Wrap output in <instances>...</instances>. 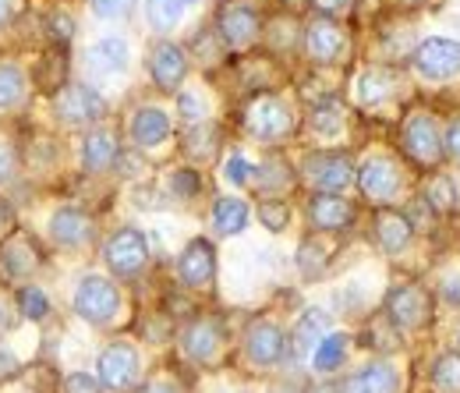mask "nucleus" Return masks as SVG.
<instances>
[{
	"label": "nucleus",
	"instance_id": "f257e3e1",
	"mask_svg": "<svg viewBox=\"0 0 460 393\" xmlns=\"http://www.w3.org/2000/svg\"><path fill=\"white\" fill-rule=\"evenodd\" d=\"M71 308L82 323L107 330L120 316V287L103 273H85L71 294Z\"/></svg>",
	"mask_w": 460,
	"mask_h": 393
},
{
	"label": "nucleus",
	"instance_id": "f03ea898",
	"mask_svg": "<svg viewBox=\"0 0 460 393\" xmlns=\"http://www.w3.org/2000/svg\"><path fill=\"white\" fill-rule=\"evenodd\" d=\"M54 113L64 128H96L107 117V96L89 82H67L54 96Z\"/></svg>",
	"mask_w": 460,
	"mask_h": 393
},
{
	"label": "nucleus",
	"instance_id": "7ed1b4c3",
	"mask_svg": "<svg viewBox=\"0 0 460 393\" xmlns=\"http://www.w3.org/2000/svg\"><path fill=\"white\" fill-rule=\"evenodd\" d=\"M244 131L262 146H277L294 131V113L280 96L262 93L244 107Z\"/></svg>",
	"mask_w": 460,
	"mask_h": 393
},
{
	"label": "nucleus",
	"instance_id": "20e7f679",
	"mask_svg": "<svg viewBox=\"0 0 460 393\" xmlns=\"http://www.w3.org/2000/svg\"><path fill=\"white\" fill-rule=\"evenodd\" d=\"M96 380L103 383V390L111 393H131L142 380V354L135 344L114 340L100 351L96 358Z\"/></svg>",
	"mask_w": 460,
	"mask_h": 393
},
{
	"label": "nucleus",
	"instance_id": "39448f33",
	"mask_svg": "<svg viewBox=\"0 0 460 393\" xmlns=\"http://www.w3.org/2000/svg\"><path fill=\"white\" fill-rule=\"evenodd\" d=\"M103 263L117 281H135L149 266V241L138 227H117L103 241Z\"/></svg>",
	"mask_w": 460,
	"mask_h": 393
},
{
	"label": "nucleus",
	"instance_id": "423d86ee",
	"mask_svg": "<svg viewBox=\"0 0 460 393\" xmlns=\"http://www.w3.org/2000/svg\"><path fill=\"white\" fill-rule=\"evenodd\" d=\"M43 266V248L40 241L14 227L4 241H0V281L4 283H29L36 277V270Z\"/></svg>",
	"mask_w": 460,
	"mask_h": 393
},
{
	"label": "nucleus",
	"instance_id": "0eeeda50",
	"mask_svg": "<svg viewBox=\"0 0 460 393\" xmlns=\"http://www.w3.org/2000/svg\"><path fill=\"white\" fill-rule=\"evenodd\" d=\"M383 316L397 330H421L432 323V298L421 283H397L383 301Z\"/></svg>",
	"mask_w": 460,
	"mask_h": 393
},
{
	"label": "nucleus",
	"instance_id": "6e6552de",
	"mask_svg": "<svg viewBox=\"0 0 460 393\" xmlns=\"http://www.w3.org/2000/svg\"><path fill=\"white\" fill-rule=\"evenodd\" d=\"M401 146H403V153H407V160L418 164V167H425V170L439 167V164H443V153H447L436 121H432L425 111L411 113V117L403 121Z\"/></svg>",
	"mask_w": 460,
	"mask_h": 393
},
{
	"label": "nucleus",
	"instance_id": "1a4fd4ad",
	"mask_svg": "<svg viewBox=\"0 0 460 393\" xmlns=\"http://www.w3.org/2000/svg\"><path fill=\"white\" fill-rule=\"evenodd\" d=\"M290 351L288 330L277 319H255L244 330V358L252 369H277Z\"/></svg>",
	"mask_w": 460,
	"mask_h": 393
},
{
	"label": "nucleus",
	"instance_id": "9d476101",
	"mask_svg": "<svg viewBox=\"0 0 460 393\" xmlns=\"http://www.w3.org/2000/svg\"><path fill=\"white\" fill-rule=\"evenodd\" d=\"M217 36L227 50H248L262 36V18L252 4L244 0H227L217 11Z\"/></svg>",
	"mask_w": 460,
	"mask_h": 393
},
{
	"label": "nucleus",
	"instance_id": "9b49d317",
	"mask_svg": "<svg viewBox=\"0 0 460 393\" xmlns=\"http://www.w3.org/2000/svg\"><path fill=\"white\" fill-rule=\"evenodd\" d=\"M301 177H305L315 192H333V195H341L344 188H350V184L358 181L350 156L333 153V149H326V153H308V156L301 160Z\"/></svg>",
	"mask_w": 460,
	"mask_h": 393
},
{
	"label": "nucleus",
	"instance_id": "f8f14e48",
	"mask_svg": "<svg viewBox=\"0 0 460 393\" xmlns=\"http://www.w3.org/2000/svg\"><path fill=\"white\" fill-rule=\"evenodd\" d=\"M177 344H181V351H184L188 362L213 365L220 358V351H224V323L217 316H195L191 323L181 326Z\"/></svg>",
	"mask_w": 460,
	"mask_h": 393
},
{
	"label": "nucleus",
	"instance_id": "ddd939ff",
	"mask_svg": "<svg viewBox=\"0 0 460 393\" xmlns=\"http://www.w3.org/2000/svg\"><path fill=\"white\" fill-rule=\"evenodd\" d=\"M47 237L64 252H82L96 241V220L78 206H58L47 220Z\"/></svg>",
	"mask_w": 460,
	"mask_h": 393
},
{
	"label": "nucleus",
	"instance_id": "4468645a",
	"mask_svg": "<svg viewBox=\"0 0 460 393\" xmlns=\"http://www.w3.org/2000/svg\"><path fill=\"white\" fill-rule=\"evenodd\" d=\"M177 281L188 290H209L217 281V248L209 237H191L177 255Z\"/></svg>",
	"mask_w": 460,
	"mask_h": 393
},
{
	"label": "nucleus",
	"instance_id": "2eb2a0df",
	"mask_svg": "<svg viewBox=\"0 0 460 393\" xmlns=\"http://www.w3.org/2000/svg\"><path fill=\"white\" fill-rule=\"evenodd\" d=\"M358 188L361 195L372 202V206H386L401 195L403 177L401 167L390 160V156H368L361 167H358Z\"/></svg>",
	"mask_w": 460,
	"mask_h": 393
},
{
	"label": "nucleus",
	"instance_id": "dca6fc26",
	"mask_svg": "<svg viewBox=\"0 0 460 393\" xmlns=\"http://www.w3.org/2000/svg\"><path fill=\"white\" fill-rule=\"evenodd\" d=\"M188 67H191L188 50L171 43V40H160L149 50V78H153V85L160 93H181V85L188 78Z\"/></svg>",
	"mask_w": 460,
	"mask_h": 393
},
{
	"label": "nucleus",
	"instance_id": "f3484780",
	"mask_svg": "<svg viewBox=\"0 0 460 393\" xmlns=\"http://www.w3.org/2000/svg\"><path fill=\"white\" fill-rule=\"evenodd\" d=\"M414 67H418L425 78H432V82L457 78L460 75V43L457 40H443V36L425 40V43L414 50Z\"/></svg>",
	"mask_w": 460,
	"mask_h": 393
},
{
	"label": "nucleus",
	"instance_id": "a211bd4d",
	"mask_svg": "<svg viewBox=\"0 0 460 393\" xmlns=\"http://www.w3.org/2000/svg\"><path fill=\"white\" fill-rule=\"evenodd\" d=\"M347 50V32L333 18H315L305 25V54L312 64H337Z\"/></svg>",
	"mask_w": 460,
	"mask_h": 393
},
{
	"label": "nucleus",
	"instance_id": "6ab92c4d",
	"mask_svg": "<svg viewBox=\"0 0 460 393\" xmlns=\"http://www.w3.org/2000/svg\"><path fill=\"white\" fill-rule=\"evenodd\" d=\"M358 210L354 202L344 195H333V192H315L308 199V224L315 227L319 234H344L347 227L354 224Z\"/></svg>",
	"mask_w": 460,
	"mask_h": 393
},
{
	"label": "nucleus",
	"instance_id": "aec40b11",
	"mask_svg": "<svg viewBox=\"0 0 460 393\" xmlns=\"http://www.w3.org/2000/svg\"><path fill=\"white\" fill-rule=\"evenodd\" d=\"M117 156H120V142H117L114 128L96 124V128L85 131V138H82V170L89 177H100V174L114 170Z\"/></svg>",
	"mask_w": 460,
	"mask_h": 393
},
{
	"label": "nucleus",
	"instance_id": "412c9836",
	"mask_svg": "<svg viewBox=\"0 0 460 393\" xmlns=\"http://www.w3.org/2000/svg\"><path fill=\"white\" fill-rule=\"evenodd\" d=\"M337 393H401V369L390 362H368L347 372Z\"/></svg>",
	"mask_w": 460,
	"mask_h": 393
},
{
	"label": "nucleus",
	"instance_id": "4be33fe9",
	"mask_svg": "<svg viewBox=\"0 0 460 393\" xmlns=\"http://www.w3.org/2000/svg\"><path fill=\"white\" fill-rule=\"evenodd\" d=\"M173 124L171 113L164 107H138L131 113V124H128V135H131V146L149 153V149H160L167 138H171Z\"/></svg>",
	"mask_w": 460,
	"mask_h": 393
},
{
	"label": "nucleus",
	"instance_id": "5701e85b",
	"mask_svg": "<svg viewBox=\"0 0 460 393\" xmlns=\"http://www.w3.org/2000/svg\"><path fill=\"white\" fill-rule=\"evenodd\" d=\"M85 67L96 75V78H111V75H120L128 67V43L120 36H107L100 43L89 47L85 54Z\"/></svg>",
	"mask_w": 460,
	"mask_h": 393
},
{
	"label": "nucleus",
	"instance_id": "b1692460",
	"mask_svg": "<svg viewBox=\"0 0 460 393\" xmlns=\"http://www.w3.org/2000/svg\"><path fill=\"white\" fill-rule=\"evenodd\" d=\"M29 71L18 60H0V113H11L18 107H25L29 100Z\"/></svg>",
	"mask_w": 460,
	"mask_h": 393
},
{
	"label": "nucleus",
	"instance_id": "393cba45",
	"mask_svg": "<svg viewBox=\"0 0 460 393\" xmlns=\"http://www.w3.org/2000/svg\"><path fill=\"white\" fill-rule=\"evenodd\" d=\"M411 234H414V227H411V220H407L403 213L383 210V213L376 217V245H379L386 255L403 252V248L411 245Z\"/></svg>",
	"mask_w": 460,
	"mask_h": 393
},
{
	"label": "nucleus",
	"instance_id": "a878e982",
	"mask_svg": "<svg viewBox=\"0 0 460 393\" xmlns=\"http://www.w3.org/2000/svg\"><path fill=\"white\" fill-rule=\"evenodd\" d=\"M248 217H252V210H248V202L237 199V195L217 199V202H213V213H209L217 237H234V234H241V230L248 227Z\"/></svg>",
	"mask_w": 460,
	"mask_h": 393
},
{
	"label": "nucleus",
	"instance_id": "bb28decb",
	"mask_svg": "<svg viewBox=\"0 0 460 393\" xmlns=\"http://www.w3.org/2000/svg\"><path fill=\"white\" fill-rule=\"evenodd\" d=\"M394 85H397V78H394L386 67H365V71L354 78V100H358L361 107H376V103L390 100Z\"/></svg>",
	"mask_w": 460,
	"mask_h": 393
},
{
	"label": "nucleus",
	"instance_id": "cd10ccee",
	"mask_svg": "<svg viewBox=\"0 0 460 393\" xmlns=\"http://www.w3.org/2000/svg\"><path fill=\"white\" fill-rule=\"evenodd\" d=\"M330 326H333V319H330V312H323V308H305V316L297 319V326H294V354H312L315 351V344L330 334Z\"/></svg>",
	"mask_w": 460,
	"mask_h": 393
},
{
	"label": "nucleus",
	"instance_id": "c85d7f7f",
	"mask_svg": "<svg viewBox=\"0 0 460 393\" xmlns=\"http://www.w3.org/2000/svg\"><path fill=\"white\" fill-rule=\"evenodd\" d=\"M347 347H350V337L347 334H326V337L315 344V351H312V369L319 372V376H330V372H337L341 365L347 362Z\"/></svg>",
	"mask_w": 460,
	"mask_h": 393
},
{
	"label": "nucleus",
	"instance_id": "c756f323",
	"mask_svg": "<svg viewBox=\"0 0 460 393\" xmlns=\"http://www.w3.org/2000/svg\"><path fill=\"white\" fill-rule=\"evenodd\" d=\"M67 47H54L50 54L40 57V67H36V85L50 96H58L60 89L67 85Z\"/></svg>",
	"mask_w": 460,
	"mask_h": 393
},
{
	"label": "nucleus",
	"instance_id": "7c9ffc66",
	"mask_svg": "<svg viewBox=\"0 0 460 393\" xmlns=\"http://www.w3.org/2000/svg\"><path fill=\"white\" fill-rule=\"evenodd\" d=\"M14 305H18V316L29 319V323H47L54 305H50V294L40 287V283H22L14 290Z\"/></svg>",
	"mask_w": 460,
	"mask_h": 393
},
{
	"label": "nucleus",
	"instance_id": "2f4dec72",
	"mask_svg": "<svg viewBox=\"0 0 460 393\" xmlns=\"http://www.w3.org/2000/svg\"><path fill=\"white\" fill-rule=\"evenodd\" d=\"M344 107L337 103V100H319L312 113H308V124H312V131H319V135H326V138H333V135H341L344 131Z\"/></svg>",
	"mask_w": 460,
	"mask_h": 393
},
{
	"label": "nucleus",
	"instance_id": "473e14b6",
	"mask_svg": "<svg viewBox=\"0 0 460 393\" xmlns=\"http://www.w3.org/2000/svg\"><path fill=\"white\" fill-rule=\"evenodd\" d=\"M181 18H184V4H181V0H146V22H149V29H156L160 36L177 29Z\"/></svg>",
	"mask_w": 460,
	"mask_h": 393
},
{
	"label": "nucleus",
	"instance_id": "72a5a7b5",
	"mask_svg": "<svg viewBox=\"0 0 460 393\" xmlns=\"http://www.w3.org/2000/svg\"><path fill=\"white\" fill-rule=\"evenodd\" d=\"M432 387L436 393H460V354L447 351L432 362Z\"/></svg>",
	"mask_w": 460,
	"mask_h": 393
},
{
	"label": "nucleus",
	"instance_id": "f704fd0d",
	"mask_svg": "<svg viewBox=\"0 0 460 393\" xmlns=\"http://www.w3.org/2000/svg\"><path fill=\"white\" fill-rule=\"evenodd\" d=\"M217 138H220V131L206 121V124H195V128H188V135H184V153L191 156V160H209L213 153H217Z\"/></svg>",
	"mask_w": 460,
	"mask_h": 393
},
{
	"label": "nucleus",
	"instance_id": "c9c22d12",
	"mask_svg": "<svg viewBox=\"0 0 460 393\" xmlns=\"http://www.w3.org/2000/svg\"><path fill=\"white\" fill-rule=\"evenodd\" d=\"M425 206H429L432 213H450V210L457 206V188H454V181H450L447 174H436V177L429 181V188H425Z\"/></svg>",
	"mask_w": 460,
	"mask_h": 393
},
{
	"label": "nucleus",
	"instance_id": "e433bc0d",
	"mask_svg": "<svg viewBox=\"0 0 460 393\" xmlns=\"http://www.w3.org/2000/svg\"><path fill=\"white\" fill-rule=\"evenodd\" d=\"M297 270L305 273V281L323 277V270H326V248H323L315 237L301 241V248H297Z\"/></svg>",
	"mask_w": 460,
	"mask_h": 393
},
{
	"label": "nucleus",
	"instance_id": "4c0bfd02",
	"mask_svg": "<svg viewBox=\"0 0 460 393\" xmlns=\"http://www.w3.org/2000/svg\"><path fill=\"white\" fill-rule=\"evenodd\" d=\"M177 113H181V121L188 124V128H195V124H206V96L199 93V89H184V93H177Z\"/></svg>",
	"mask_w": 460,
	"mask_h": 393
},
{
	"label": "nucleus",
	"instance_id": "58836bf2",
	"mask_svg": "<svg viewBox=\"0 0 460 393\" xmlns=\"http://www.w3.org/2000/svg\"><path fill=\"white\" fill-rule=\"evenodd\" d=\"M167 188H171L173 199L188 202V199H195V195L202 192V177H199V170H195V167H177V170H171Z\"/></svg>",
	"mask_w": 460,
	"mask_h": 393
},
{
	"label": "nucleus",
	"instance_id": "ea45409f",
	"mask_svg": "<svg viewBox=\"0 0 460 393\" xmlns=\"http://www.w3.org/2000/svg\"><path fill=\"white\" fill-rule=\"evenodd\" d=\"M259 220L266 230H273V234H284L290 227V206L284 199H262V206H259Z\"/></svg>",
	"mask_w": 460,
	"mask_h": 393
},
{
	"label": "nucleus",
	"instance_id": "a19ab883",
	"mask_svg": "<svg viewBox=\"0 0 460 393\" xmlns=\"http://www.w3.org/2000/svg\"><path fill=\"white\" fill-rule=\"evenodd\" d=\"M288 181H290V174H288V164H284V160H270V164H262V167L255 170V184L266 188V192L284 188Z\"/></svg>",
	"mask_w": 460,
	"mask_h": 393
},
{
	"label": "nucleus",
	"instance_id": "79ce46f5",
	"mask_svg": "<svg viewBox=\"0 0 460 393\" xmlns=\"http://www.w3.org/2000/svg\"><path fill=\"white\" fill-rule=\"evenodd\" d=\"M224 177H227L230 184H237V188H244V184H252L255 181V167L241 156V153H234L227 156V167H224Z\"/></svg>",
	"mask_w": 460,
	"mask_h": 393
},
{
	"label": "nucleus",
	"instance_id": "37998d69",
	"mask_svg": "<svg viewBox=\"0 0 460 393\" xmlns=\"http://www.w3.org/2000/svg\"><path fill=\"white\" fill-rule=\"evenodd\" d=\"M60 393H103V383L93 372H71V376H64Z\"/></svg>",
	"mask_w": 460,
	"mask_h": 393
},
{
	"label": "nucleus",
	"instance_id": "c03bdc74",
	"mask_svg": "<svg viewBox=\"0 0 460 393\" xmlns=\"http://www.w3.org/2000/svg\"><path fill=\"white\" fill-rule=\"evenodd\" d=\"M47 25H50V36H54V47H67L75 40V18L71 14L58 11V14L47 18Z\"/></svg>",
	"mask_w": 460,
	"mask_h": 393
},
{
	"label": "nucleus",
	"instance_id": "a18cd8bd",
	"mask_svg": "<svg viewBox=\"0 0 460 393\" xmlns=\"http://www.w3.org/2000/svg\"><path fill=\"white\" fill-rule=\"evenodd\" d=\"M14 174H18V153H14L11 142L0 138V184H7Z\"/></svg>",
	"mask_w": 460,
	"mask_h": 393
},
{
	"label": "nucleus",
	"instance_id": "49530a36",
	"mask_svg": "<svg viewBox=\"0 0 460 393\" xmlns=\"http://www.w3.org/2000/svg\"><path fill=\"white\" fill-rule=\"evenodd\" d=\"M14 323H18V305H14V298H11V294H4V290H0V334H7Z\"/></svg>",
	"mask_w": 460,
	"mask_h": 393
},
{
	"label": "nucleus",
	"instance_id": "de8ad7c7",
	"mask_svg": "<svg viewBox=\"0 0 460 393\" xmlns=\"http://www.w3.org/2000/svg\"><path fill=\"white\" fill-rule=\"evenodd\" d=\"M443 149L454 156L460 164V117H454L450 121V128H447V138H443Z\"/></svg>",
	"mask_w": 460,
	"mask_h": 393
},
{
	"label": "nucleus",
	"instance_id": "09e8293b",
	"mask_svg": "<svg viewBox=\"0 0 460 393\" xmlns=\"http://www.w3.org/2000/svg\"><path fill=\"white\" fill-rule=\"evenodd\" d=\"M124 7H128V0H93V11L100 18H117Z\"/></svg>",
	"mask_w": 460,
	"mask_h": 393
},
{
	"label": "nucleus",
	"instance_id": "8fccbe9b",
	"mask_svg": "<svg viewBox=\"0 0 460 393\" xmlns=\"http://www.w3.org/2000/svg\"><path fill=\"white\" fill-rule=\"evenodd\" d=\"M312 7L323 14V18H333V14H341L350 7V0H312Z\"/></svg>",
	"mask_w": 460,
	"mask_h": 393
},
{
	"label": "nucleus",
	"instance_id": "3c124183",
	"mask_svg": "<svg viewBox=\"0 0 460 393\" xmlns=\"http://www.w3.org/2000/svg\"><path fill=\"white\" fill-rule=\"evenodd\" d=\"M11 230H14V210H11V202L0 195V241H4Z\"/></svg>",
	"mask_w": 460,
	"mask_h": 393
},
{
	"label": "nucleus",
	"instance_id": "603ef678",
	"mask_svg": "<svg viewBox=\"0 0 460 393\" xmlns=\"http://www.w3.org/2000/svg\"><path fill=\"white\" fill-rule=\"evenodd\" d=\"M14 372H18V358H14L7 347H0V383H4V380H11Z\"/></svg>",
	"mask_w": 460,
	"mask_h": 393
},
{
	"label": "nucleus",
	"instance_id": "864d4df0",
	"mask_svg": "<svg viewBox=\"0 0 460 393\" xmlns=\"http://www.w3.org/2000/svg\"><path fill=\"white\" fill-rule=\"evenodd\" d=\"M138 393H181V387L171 383V380H153V383H146Z\"/></svg>",
	"mask_w": 460,
	"mask_h": 393
},
{
	"label": "nucleus",
	"instance_id": "5fc2aeb1",
	"mask_svg": "<svg viewBox=\"0 0 460 393\" xmlns=\"http://www.w3.org/2000/svg\"><path fill=\"white\" fill-rule=\"evenodd\" d=\"M14 18V0H0V29Z\"/></svg>",
	"mask_w": 460,
	"mask_h": 393
},
{
	"label": "nucleus",
	"instance_id": "6e6d98bb",
	"mask_svg": "<svg viewBox=\"0 0 460 393\" xmlns=\"http://www.w3.org/2000/svg\"><path fill=\"white\" fill-rule=\"evenodd\" d=\"M443 298H450V301H460V277L450 283H443Z\"/></svg>",
	"mask_w": 460,
	"mask_h": 393
},
{
	"label": "nucleus",
	"instance_id": "4d7b16f0",
	"mask_svg": "<svg viewBox=\"0 0 460 393\" xmlns=\"http://www.w3.org/2000/svg\"><path fill=\"white\" fill-rule=\"evenodd\" d=\"M181 4H184V11H188V7H195V4H199V0H181Z\"/></svg>",
	"mask_w": 460,
	"mask_h": 393
},
{
	"label": "nucleus",
	"instance_id": "13d9d810",
	"mask_svg": "<svg viewBox=\"0 0 460 393\" xmlns=\"http://www.w3.org/2000/svg\"><path fill=\"white\" fill-rule=\"evenodd\" d=\"M284 4H290V7H297V4H305V0H284Z\"/></svg>",
	"mask_w": 460,
	"mask_h": 393
},
{
	"label": "nucleus",
	"instance_id": "bf43d9fd",
	"mask_svg": "<svg viewBox=\"0 0 460 393\" xmlns=\"http://www.w3.org/2000/svg\"><path fill=\"white\" fill-rule=\"evenodd\" d=\"M401 4H421V0H401Z\"/></svg>",
	"mask_w": 460,
	"mask_h": 393
}]
</instances>
